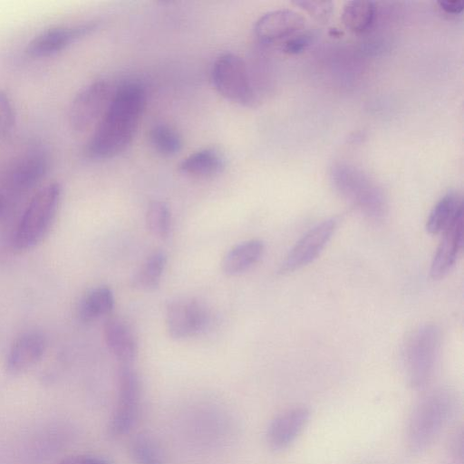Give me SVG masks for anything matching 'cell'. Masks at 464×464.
Segmentation results:
<instances>
[{
  "instance_id": "6da1fadb",
  "label": "cell",
  "mask_w": 464,
  "mask_h": 464,
  "mask_svg": "<svg viewBox=\"0 0 464 464\" xmlns=\"http://www.w3.org/2000/svg\"><path fill=\"white\" fill-rule=\"evenodd\" d=\"M146 104V92L138 82L121 84L95 126L85 147L93 160L114 158L130 144Z\"/></svg>"
},
{
  "instance_id": "7a4b0ae2",
  "label": "cell",
  "mask_w": 464,
  "mask_h": 464,
  "mask_svg": "<svg viewBox=\"0 0 464 464\" xmlns=\"http://www.w3.org/2000/svg\"><path fill=\"white\" fill-rule=\"evenodd\" d=\"M456 409V396L450 389L438 388L424 395L409 418L406 440L409 450L421 453L440 435Z\"/></svg>"
},
{
  "instance_id": "3957f363",
  "label": "cell",
  "mask_w": 464,
  "mask_h": 464,
  "mask_svg": "<svg viewBox=\"0 0 464 464\" xmlns=\"http://www.w3.org/2000/svg\"><path fill=\"white\" fill-rule=\"evenodd\" d=\"M331 180L336 191L367 218L380 221L387 213V202L381 188L362 170L348 164H335Z\"/></svg>"
},
{
  "instance_id": "277c9868",
  "label": "cell",
  "mask_w": 464,
  "mask_h": 464,
  "mask_svg": "<svg viewBox=\"0 0 464 464\" xmlns=\"http://www.w3.org/2000/svg\"><path fill=\"white\" fill-rule=\"evenodd\" d=\"M62 187L53 182L42 188L31 199L14 236L17 250H28L49 233L60 205Z\"/></svg>"
},
{
  "instance_id": "5b68a950",
  "label": "cell",
  "mask_w": 464,
  "mask_h": 464,
  "mask_svg": "<svg viewBox=\"0 0 464 464\" xmlns=\"http://www.w3.org/2000/svg\"><path fill=\"white\" fill-rule=\"evenodd\" d=\"M440 348V332L432 324L415 330L406 342L404 365L410 386L424 389L431 381Z\"/></svg>"
},
{
  "instance_id": "8992f818",
  "label": "cell",
  "mask_w": 464,
  "mask_h": 464,
  "mask_svg": "<svg viewBox=\"0 0 464 464\" xmlns=\"http://www.w3.org/2000/svg\"><path fill=\"white\" fill-rule=\"evenodd\" d=\"M211 79L215 89L225 99L237 104L254 107L257 95L245 62L237 55L226 53L214 62Z\"/></svg>"
},
{
  "instance_id": "52a82bcc",
  "label": "cell",
  "mask_w": 464,
  "mask_h": 464,
  "mask_svg": "<svg viewBox=\"0 0 464 464\" xmlns=\"http://www.w3.org/2000/svg\"><path fill=\"white\" fill-rule=\"evenodd\" d=\"M141 382L129 363H122L117 373V401L108 422L110 437L118 438L130 432L135 425L140 408Z\"/></svg>"
},
{
  "instance_id": "ba28073f",
  "label": "cell",
  "mask_w": 464,
  "mask_h": 464,
  "mask_svg": "<svg viewBox=\"0 0 464 464\" xmlns=\"http://www.w3.org/2000/svg\"><path fill=\"white\" fill-rule=\"evenodd\" d=\"M49 162V156L42 148L25 150L7 161L0 174L1 184L10 193L25 192L44 178Z\"/></svg>"
},
{
  "instance_id": "9c48e42d",
  "label": "cell",
  "mask_w": 464,
  "mask_h": 464,
  "mask_svg": "<svg viewBox=\"0 0 464 464\" xmlns=\"http://www.w3.org/2000/svg\"><path fill=\"white\" fill-rule=\"evenodd\" d=\"M113 92L103 80L83 87L74 96L68 113L69 124L77 132H84L98 124L104 114Z\"/></svg>"
},
{
  "instance_id": "30bf717a",
  "label": "cell",
  "mask_w": 464,
  "mask_h": 464,
  "mask_svg": "<svg viewBox=\"0 0 464 464\" xmlns=\"http://www.w3.org/2000/svg\"><path fill=\"white\" fill-rule=\"evenodd\" d=\"M337 222L335 218H328L308 230L285 256L280 273H293L316 259L332 238Z\"/></svg>"
},
{
  "instance_id": "8fae6325",
  "label": "cell",
  "mask_w": 464,
  "mask_h": 464,
  "mask_svg": "<svg viewBox=\"0 0 464 464\" xmlns=\"http://www.w3.org/2000/svg\"><path fill=\"white\" fill-rule=\"evenodd\" d=\"M95 27L96 24L93 22L51 27L38 34L28 43L25 53L33 58L55 54L89 34Z\"/></svg>"
},
{
  "instance_id": "7c38bea8",
  "label": "cell",
  "mask_w": 464,
  "mask_h": 464,
  "mask_svg": "<svg viewBox=\"0 0 464 464\" xmlns=\"http://www.w3.org/2000/svg\"><path fill=\"white\" fill-rule=\"evenodd\" d=\"M207 322V312L198 301L182 298L167 305L166 329L174 339H184L198 334L205 328Z\"/></svg>"
},
{
  "instance_id": "4fadbf2b",
  "label": "cell",
  "mask_w": 464,
  "mask_h": 464,
  "mask_svg": "<svg viewBox=\"0 0 464 464\" xmlns=\"http://www.w3.org/2000/svg\"><path fill=\"white\" fill-rule=\"evenodd\" d=\"M304 27L305 20L300 14L289 9H278L260 16L254 31L258 41L264 44H282L304 32Z\"/></svg>"
},
{
  "instance_id": "5bb4252c",
  "label": "cell",
  "mask_w": 464,
  "mask_h": 464,
  "mask_svg": "<svg viewBox=\"0 0 464 464\" xmlns=\"http://www.w3.org/2000/svg\"><path fill=\"white\" fill-rule=\"evenodd\" d=\"M310 415L306 407L296 406L276 416L266 432L269 449L281 451L289 448L306 427Z\"/></svg>"
},
{
  "instance_id": "9a60e30c",
  "label": "cell",
  "mask_w": 464,
  "mask_h": 464,
  "mask_svg": "<svg viewBox=\"0 0 464 464\" xmlns=\"http://www.w3.org/2000/svg\"><path fill=\"white\" fill-rule=\"evenodd\" d=\"M45 347L46 342L41 334H24L10 348L5 359V370L15 375L24 372L40 361Z\"/></svg>"
},
{
  "instance_id": "2e32d148",
  "label": "cell",
  "mask_w": 464,
  "mask_h": 464,
  "mask_svg": "<svg viewBox=\"0 0 464 464\" xmlns=\"http://www.w3.org/2000/svg\"><path fill=\"white\" fill-rule=\"evenodd\" d=\"M442 234L430 265V273L433 279L443 277L458 258L463 241V215Z\"/></svg>"
},
{
  "instance_id": "e0dca14e",
  "label": "cell",
  "mask_w": 464,
  "mask_h": 464,
  "mask_svg": "<svg viewBox=\"0 0 464 464\" xmlns=\"http://www.w3.org/2000/svg\"><path fill=\"white\" fill-rule=\"evenodd\" d=\"M103 335L107 347L121 363L130 364L137 357V338L126 322L109 318L103 326Z\"/></svg>"
},
{
  "instance_id": "ac0fdd59",
  "label": "cell",
  "mask_w": 464,
  "mask_h": 464,
  "mask_svg": "<svg viewBox=\"0 0 464 464\" xmlns=\"http://www.w3.org/2000/svg\"><path fill=\"white\" fill-rule=\"evenodd\" d=\"M263 241L249 239L231 247L223 256L221 269L227 276H237L253 266L262 257Z\"/></svg>"
},
{
  "instance_id": "d6986e66",
  "label": "cell",
  "mask_w": 464,
  "mask_h": 464,
  "mask_svg": "<svg viewBox=\"0 0 464 464\" xmlns=\"http://www.w3.org/2000/svg\"><path fill=\"white\" fill-rule=\"evenodd\" d=\"M226 158L215 148H205L186 157L179 164V170L193 178L206 179L222 172Z\"/></svg>"
},
{
  "instance_id": "ffe728a7",
  "label": "cell",
  "mask_w": 464,
  "mask_h": 464,
  "mask_svg": "<svg viewBox=\"0 0 464 464\" xmlns=\"http://www.w3.org/2000/svg\"><path fill=\"white\" fill-rule=\"evenodd\" d=\"M462 215L461 196L457 192H449L431 209L426 222V230L430 235L443 233Z\"/></svg>"
},
{
  "instance_id": "44dd1931",
  "label": "cell",
  "mask_w": 464,
  "mask_h": 464,
  "mask_svg": "<svg viewBox=\"0 0 464 464\" xmlns=\"http://www.w3.org/2000/svg\"><path fill=\"white\" fill-rule=\"evenodd\" d=\"M114 307V295L110 287L97 286L88 291L81 299L77 314L85 323L109 314Z\"/></svg>"
},
{
  "instance_id": "7402d4cb",
  "label": "cell",
  "mask_w": 464,
  "mask_h": 464,
  "mask_svg": "<svg viewBox=\"0 0 464 464\" xmlns=\"http://www.w3.org/2000/svg\"><path fill=\"white\" fill-rule=\"evenodd\" d=\"M167 263L166 254L160 250L152 252L142 263L132 279L134 287L150 291L160 283Z\"/></svg>"
},
{
  "instance_id": "603a6c76",
  "label": "cell",
  "mask_w": 464,
  "mask_h": 464,
  "mask_svg": "<svg viewBox=\"0 0 464 464\" xmlns=\"http://www.w3.org/2000/svg\"><path fill=\"white\" fill-rule=\"evenodd\" d=\"M375 5L370 1L347 2L343 10L342 20L349 30L354 33H363L373 24Z\"/></svg>"
},
{
  "instance_id": "cb8c5ba5",
  "label": "cell",
  "mask_w": 464,
  "mask_h": 464,
  "mask_svg": "<svg viewBox=\"0 0 464 464\" xmlns=\"http://www.w3.org/2000/svg\"><path fill=\"white\" fill-rule=\"evenodd\" d=\"M130 454L135 464H164L160 445L148 433H139L131 439Z\"/></svg>"
},
{
  "instance_id": "d4e9b609",
  "label": "cell",
  "mask_w": 464,
  "mask_h": 464,
  "mask_svg": "<svg viewBox=\"0 0 464 464\" xmlns=\"http://www.w3.org/2000/svg\"><path fill=\"white\" fill-rule=\"evenodd\" d=\"M150 142L158 153L167 157L178 154L182 148L179 132L164 123L157 124L150 130Z\"/></svg>"
},
{
  "instance_id": "484cf974",
  "label": "cell",
  "mask_w": 464,
  "mask_h": 464,
  "mask_svg": "<svg viewBox=\"0 0 464 464\" xmlns=\"http://www.w3.org/2000/svg\"><path fill=\"white\" fill-rule=\"evenodd\" d=\"M145 222L147 228L154 237L166 238L171 227V213L169 206L163 201H151L146 211Z\"/></svg>"
},
{
  "instance_id": "4316f807",
  "label": "cell",
  "mask_w": 464,
  "mask_h": 464,
  "mask_svg": "<svg viewBox=\"0 0 464 464\" xmlns=\"http://www.w3.org/2000/svg\"><path fill=\"white\" fill-rule=\"evenodd\" d=\"M15 126V112L9 95L0 90V138L12 136Z\"/></svg>"
},
{
  "instance_id": "83f0119b",
  "label": "cell",
  "mask_w": 464,
  "mask_h": 464,
  "mask_svg": "<svg viewBox=\"0 0 464 464\" xmlns=\"http://www.w3.org/2000/svg\"><path fill=\"white\" fill-rule=\"evenodd\" d=\"M295 5L320 22L327 21L333 11V4L328 1H296Z\"/></svg>"
},
{
  "instance_id": "f1b7e54d",
  "label": "cell",
  "mask_w": 464,
  "mask_h": 464,
  "mask_svg": "<svg viewBox=\"0 0 464 464\" xmlns=\"http://www.w3.org/2000/svg\"><path fill=\"white\" fill-rule=\"evenodd\" d=\"M312 42V34L307 32L299 33L285 43H283L282 50L288 54H296L305 50Z\"/></svg>"
},
{
  "instance_id": "f546056e",
  "label": "cell",
  "mask_w": 464,
  "mask_h": 464,
  "mask_svg": "<svg viewBox=\"0 0 464 464\" xmlns=\"http://www.w3.org/2000/svg\"><path fill=\"white\" fill-rule=\"evenodd\" d=\"M56 464H111V462L103 457L91 454H79L63 458Z\"/></svg>"
},
{
  "instance_id": "4dcf8cb0",
  "label": "cell",
  "mask_w": 464,
  "mask_h": 464,
  "mask_svg": "<svg viewBox=\"0 0 464 464\" xmlns=\"http://www.w3.org/2000/svg\"><path fill=\"white\" fill-rule=\"evenodd\" d=\"M439 5L445 13L452 14L461 13L464 8V3L460 0L440 1Z\"/></svg>"
},
{
  "instance_id": "1f68e13d",
  "label": "cell",
  "mask_w": 464,
  "mask_h": 464,
  "mask_svg": "<svg viewBox=\"0 0 464 464\" xmlns=\"http://www.w3.org/2000/svg\"><path fill=\"white\" fill-rule=\"evenodd\" d=\"M463 457L447 452V459L441 464H463Z\"/></svg>"
},
{
  "instance_id": "d6a6232c",
  "label": "cell",
  "mask_w": 464,
  "mask_h": 464,
  "mask_svg": "<svg viewBox=\"0 0 464 464\" xmlns=\"http://www.w3.org/2000/svg\"><path fill=\"white\" fill-rule=\"evenodd\" d=\"M4 210H5V202L2 198V197L0 196V216L4 213Z\"/></svg>"
}]
</instances>
